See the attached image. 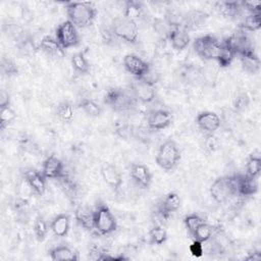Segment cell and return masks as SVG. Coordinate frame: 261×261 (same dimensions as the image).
Returning <instances> with one entry per match:
<instances>
[{
    "instance_id": "obj_1",
    "label": "cell",
    "mask_w": 261,
    "mask_h": 261,
    "mask_svg": "<svg viewBox=\"0 0 261 261\" xmlns=\"http://www.w3.org/2000/svg\"><path fill=\"white\" fill-rule=\"evenodd\" d=\"M65 8L68 20L71 21L76 29L90 27L98 13L97 8L92 2L69 1L65 3Z\"/></svg>"
},
{
    "instance_id": "obj_2",
    "label": "cell",
    "mask_w": 261,
    "mask_h": 261,
    "mask_svg": "<svg viewBox=\"0 0 261 261\" xmlns=\"http://www.w3.org/2000/svg\"><path fill=\"white\" fill-rule=\"evenodd\" d=\"M103 102L112 111L117 113L129 112L138 103L129 90H124L121 88L108 89L104 95Z\"/></svg>"
},
{
    "instance_id": "obj_3",
    "label": "cell",
    "mask_w": 261,
    "mask_h": 261,
    "mask_svg": "<svg viewBox=\"0 0 261 261\" xmlns=\"http://www.w3.org/2000/svg\"><path fill=\"white\" fill-rule=\"evenodd\" d=\"M210 196L218 203H224L229 200L232 196L237 195V174L234 175H223L217 177L209 189Z\"/></svg>"
},
{
    "instance_id": "obj_4",
    "label": "cell",
    "mask_w": 261,
    "mask_h": 261,
    "mask_svg": "<svg viewBox=\"0 0 261 261\" xmlns=\"http://www.w3.org/2000/svg\"><path fill=\"white\" fill-rule=\"evenodd\" d=\"M180 158V150L177 144L175 141L168 139L159 146L155 160L161 169L169 171L178 164Z\"/></svg>"
},
{
    "instance_id": "obj_5",
    "label": "cell",
    "mask_w": 261,
    "mask_h": 261,
    "mask_svg": "<svg viewBox=\"0 0 261 261\" xmlns=\"http://www.w3.org/2000/svg\"><path fill=\"white\" fill-rule=\"evenodd\" d=\"M110 34L128 44H136L139 38L138 23L123 16H116L111 20Z\"/></svg>"
},
{
    "instance_id": "obj_6",
    "label": "cell",
    "mask_w": 261,
    "mask_h": 261,
    "mask_svg": "<svg viewBox=\"0 0 261 261\" xmlns=\"http://www.w3.org/2000/svg\"><path fill=\"white\" fill-rule=\"evenodd\" d=\"M94 229L101 236H108L117 229V221L105 203H98L94 209Z\"/></svg>"
},
{
    "instance_id": "obj_7",
    "label": "cell",
    "mask_w": 261,
    "mask_h": 261,
    "mask_svg": "<svg viewBox=\"0 0 261 261\" xmlns=\"http://www.w3.org/2000/svg\"><path fill=\"white\" fill-rule=\"evenodd\" d=\"M193 48L200 58L204 60H216L220 49V41L212 35H205L195 39Z\"/></svg>"
},
{
    "instance_id": "obj_8",
    "label": "cell",
    "mask_w": 261,
    "mask_h": 261,
    "mask_svg": "<svg viewBox=\"0 0 261 261\" xmlns=\"http://www.w3.org/2000/svg\"><path fill=\"white\" fill-rule=\"evenodd\" d=\"M55 39L65 50L76 47L80 44V35L76 27L68 19L61 22L55 30Z\"/></svg>"
},
{
    "instance_id": "obj_9",
    "label": "cell",
    "mask_w": 261,
    "mask_h": 261,
    "mask_svg": "<svg viewBox=\"0 0 261 261\" xmlns=\"http://www.w3.org/2000/svg\"><path fill=\"white\" fill-rule=\"evenodd\" d=\"M180 204L181 200L179 196L174 192H170L166 194L156 206L155 216L162 221L163 225V223L170 218V215L179 209Z\"/></svg>"
},
{
    "instance_id": "obj_10",
    "label": "cell",
    "mask_w": 261,
    "mask_h": 261,
    "mask_svg": "<svg viewBox=\"0 0 261 261\" xmlns=\"http://www.w3.org/2000/svg\"><path fill=\"white\" fill-rule=\"evenodd\" d=\"M129 92L138 102L144 104L153 102L156 97L155 85L143 79H135L129 86Z\"/></svg>"
},
{
    "instance_id": "obj_11",
    "label": "cell",
    "mask_w": 261,
    "mask_h": 261,
    "mask_svg": "<svg viewBox=\"0 0 261 261\" xmlns=\"http://www.w3.org/2000/svg\"><path fill=\"white\" fill-rule=\"evenodd\" d=\"M122 62L125 70L135 79H143L151 70V65L136 54H126Z\"/></svg>"
},
{
    "instance_id": "obj_12",
    "label": "cell",
    "mask_w": 261,
    "mask_h": 261,
    "mask_svg": "<svg viewBox=\"0 0 261 261\" xmlns=\"http://www.w3.org/2000/svg\"><path fill=\"white\" fill-rule=\"evenodd\" d=\"M173 121V115L166 109H155L147 115V126L152 130H161L168 127Z\"/></svg>"
},
{
    "instance_id": "obj_13",
    "label": "cell",
    "mask_w": 261,
    "mask_h": 261,
    "mask_svg": "<svg viewBox=\"0 0 261 261\" xmlns=\"http://www.w3.org/2000/svg\"><path fill=\"white\" fill-rule=\"evenodd\" d=\"M100 173L104 182L113 191L118 192L123 184L122 176L117 167L110 162L102 163L100 167Z\"/></svg>"
},
{
    "instance_id": "obj_14",
    "label": "cell",
    "mask_w": 261,
    "mask_h": 261,
    "mask_svg": "<svg viewBox=\"0 0 261 261\" xmlns=\"http://www.w3.org/2000/svg\"><path fill=\"white\" fill-rule=\"evenodd\" d=\"M196 123L198 128L205 135L214 134L221 124V120L215 112L202 111L196 117Z\"/></svg>"
},
{
    "instance_id": "obj_15",
    "label": "cell",
    "mask_w": 261,
    "mask_h": 261,
    "mask_svg": "<svg viewBox=\"0 0 261 261\" xmlns=\"http://www.w3.org/2000/svg\"><path fill=\"white\" fill-rule=\"evenodd\" d=\"M23 178L29 188L37 195L43 196L47 189V178L42 171L35 168H27L23 171Z\"/></svg>"
},
{
    "instance_id": "obj_16",
    "label": "cell",
    "mask_w": 261,
    "mask_h": 261,
    "mask_svg": "<svg viewBox=\"0 0 261 261\" xmlns=\"http://www.w3.org/2000/svg\"><path fill=\"white\" fill-rule=\"evenodd\" d=\"M42 173L46 178L59 179L66 172L62 161L55 155H50L43 162Z\"/></svg>"
},
{
    "instance_id": "obj_17",
    "label": "cell",
    "mask_w": 261,
    "mask_h": 261,
    "mask_svg": "<svg viewBox=\"0 0 261 261\" xmlns=\"http://www.w3.org/2000/svg\"><path fill=\"white\" fill-rule=\"evenodd\" d=\"M132 180L141 189H148L152 182V173L149 167L142 163H134L129 169Z\"/></svg>"
},
{
    "instance_id": "obj_18",
    "label": "cell",
    "mask_w": 261,
    "mask_h": 261,
    "mask_svg": "<svg viewBox=\"0 0 261 261\" xmlns=\"http://www.w3.org/2000/svg\"><path fill=\"white\" fill-rule=\"evenodd\" d=\"M208 18V14L202 10L193 9L184 14V21L181 29L186 32L197 31L203 28Z\"/></svg>"
},
{
    "instance_id": "obj_19",
    "label": "cell",
    "mask_w": 261,
    "mask_h": 261,
    "mask_svg": "<svg viewBox=\"0 0 261 261\" xmlns=\"http://www.w3.org/2000/svg\"><path fill=\"white\" fill-rule=\"evenodd\" d=\"M258 180L248 174H237V195L251 197L258 192Z\"/></svg>"
},
{
    "instance_id": "obj_20",
    "label": "cell",
    "mask_w": 261,
    "mask_h": 261,
    "mask_svg": "<svg viewBox=\"0 0 261 261\" xmlns=\"http://www.w3.org/2000/svg\"><path fill=\"white\" fill-rule=\"evenodd\" d=\"M226 39L228 40V42L233 47L237 54H241V53L246 52V51L254 50L251 39L246 34V32H244L242 30H238L237 32H234L231 36H229Z\"/></svg>"
},
{
    "instance_id": "obj_21",
    "label": "cell",
    "mask_w": 261,
    "mask_h": 261,
    "mask_svg": "<svg viewBox=\"0 0 261 261\" xmlns=\"http://www.w3.org/2000/svg\"><path fill=\"white\" fill-rule=\"evenodd\" d=\"M40 49L50 58L61 59L64 56V49L60 46L55 38L49 35L44 36Z\"/></svg>"
},
{
    "instance_id": "obj_22",
    "label": "cell",
    "mask_w": 261,
    "mask_h": 261,
    "mask_svg": "<svg viewBox=\"0 0 261 261\" xmlns=\"http://www.w3.org/2000/svg\"><path fill=\"white\" fill-rule=\"evenodd\" d=\"M215 10L226 18H236L242 13L241 1H218L214 4Z\"/></svg>"
},
{
    "instance_id": "obj_23",
    "label": "cell",
    "mask_w": 261,
    "mask_h": 261,
    "mask_svg": "<svg viewBox=\"0 0 261 261\" xmlns=\"http://www.w3.org/2000/svg\"><path fill=\"white\" fill-rule=\"evenodd\" d=\"M239 56H240L241 66L244 71H246L249 74H256L259 72L260 59L254 50L243 52L239 54Z\"/></svg>"
},
{
    "instance_id": "obj_24",
    "label": "cell",
    "mask_w": 261,
    "mask_h": 261,
    "mask_svg": "<svg viewBox=\"0 0 261 261\" xmlns=\"http://www.w3.org/2000/svg\"><path fill=\"white\" fill-rule=\"evenodd\" d=\"M74 218L80 226L92 231L94 230V210L86 205H81L74 210Z\"/></svg>"
},
{
    "instance_id": "obj_25",
    "label": "cell",
    "mask_w": 261,
    "mask_h": 261,
    "mask_svg": "<svg viewBox=\"0 0 261 261\" xmlns=\"http://www.w3.org/2000/svg\"><path fill=\"white\" fill-rule=\"evenodd\" d=\"M50 229L54 233V236H56L58 238L66 237L70 229L69 215L65 214V213L56 215L50 223Z\"/></svg>"
},
{
    "instance_id": "obj_26",
    "label": "cell",
    "mask_w": 261,
    "mask_h": 261,
    "mask_svg": "<svg viewBox=\"0 0 261 261\" xmlns=\"http://www.w3.org/2000/svg\"><path fill=\"white\" fill-rule=\"evenodd\" d=\"M49 256L53 261H77L80 259L79 253L66 245H60L52 248L49 251Z\"/></svg>"
},
{
    "instance_id": "obj_27",
    "label": "cell",
    "mask_w": 261,
    "mask_h": 261,
    "mask_svg": "<svg viewBox=\"0 0 261 261\" xmlns=\"http://www.w3.org/2000/svg\"><path fill=\"white\" fill-rule=\"evenodd\" d=\"M167 39L169 40L171 47L176 50V51H182L185 50L191 41V38L188 34V32H186L182 29H172L171 32L169 33Z\"/></svg>"
},
{
    "instance_id": "obj_28",
    "label": "cell",
    "mask_w": 261,
    "mask_h": 261,
    "mask_svg": "<svg viewBox=\"0 0 261 261\" xmlns=\"http://www.w3.org/2000/svg\"><path fill=\"white\" fill-rule=\"evenodd\" d=\"M236 55V50L233 49L231 44L228 42L227 39H224L222 42H220V49L216 61L218 62L220 67H228L232 63Z\"/></svg>"
},
{
    "instance_id": "obj_29",
    "label": "cell",
    "mask_w": 261,
    "mask_h": 261,
    "mask_svg": "<svg viewBox=\"0 0 261 261\" xmlns=\"http://www.w3.org/2000/svg\"><path fill=\"white\" fill-rule=\"evenodd\" d=\"M143 15H144V7L141 2L135 1V0H127L124 2L123 17H125L128 20L137 22L138 20L142 19Z\"/></svg>"
},
{
    "instance_id": "obj_30",
    "label": "cell",
    "mask_w": 261,
    "mask_h": 261,
    "mask_svg": "<svg viewBox=\"0 0 261 261\" xmlns=\"http://www.w3.org/2000/svg\"><path fill=\"white\" fill-rule=\"evenodd\" d=\"M79 108L89 117H99L102 114V107L91 98H82L79 102Z\"/></svg>"
},
{
    "instance_id": "obj_31",
    "label": "cell",
    "mask_w": 261,
    "mask_h": 261,
    "mask_svg": "<svg viewBox=\"0 0 261 261\" xmlns=\"http://www.w3.org/2000/svg\"><path fill=\"white\" fill-rule=\"evenodd\" d=\"M181 77L191 85H197L203 82L204 73L199 67L194 65H186L181 70Z\"/></svg>"
},
{
    "instance_id": "obj_32",
    "label": "cell",
    "mask_w": 261,
    "mask_h": 261,
    "mask_svg": "<svg viewBox=\"0 0 261 261\" xmlns=\"http://www.w3.org/2000/svg\"><path fill=\"white\" fill-rule=\"evenodd\" d=\"M261 28V14H248L239 23V30L244 32H256Z\"/></svg>"
},
{
    "instance_id": "obj_33",
    "label": "cell",
    "mask_w": 261,
    "mask_h": 261,
    "mask_svg": "<svg viewBox=\"0 0 261 261\" xmlns=\"http://www.w3.org/2000/svg\"><path fill=\"white\" fill-rule=\"evenodd\" d=\"M71 66L79 74H87L91 70V65L83 52L74 53L71 56Z\"/></svg>"
},
{
    "instance_id": "obj_34",
    "label": "cell",
    "mask_w": 261,
    "mask_h": 261,
    "mask_svg": "<svg viewBox=\"0 0 261 261\" xmlns=\"http://www.w3.org/2000/svg\"><path fill=\"white\" fill-rule=\"evenodd\" d=\"M55 115L59 120L63 122H70L74 117L73 106L69 102L63 101L57 105L55 109Z\"/></svg>"
},
{
    "instance_id": "obj_35",
    "label": "cell",
    "mask_w": 261,
    "mask_h": 261,
    "mask_svg": "<svg viewBox=\"0 0 261 261\" xmlns=\"http://www.w3.org/2000/svg\"><path fill=\"white\" fill-rule=\"evenodd\" d=\"M149 238H150V243L152 245L161 246L167 241L168 234L164 226L155 224L149 231Z\"/></svg>"
},
{
    "instance_id": "obj_36",
    "label": "cell",
    "mask_w": 261,
    "mask_h": 261,
    "mask_svg": "<svg viewBox=\"0 0 261 261\" xmlns=\"http://www.w3.org/2000/svg\"><path fill=\"white\" fill-rule=\"evenodd\" d=\"M261 172V157L256 154H251L246 163V174L258 178Z\"/></svg>"
},
{
    "instance_id": "obj_37",
    "label": "cell",
    "mask_w": 261,
    "mask_h": 261,
    "mask_svg": "<svg viewBox=\"0 0 261 261\" xmlns=\"http://www.w3.org/2000/svg\"><path fill=\"white\" fill-rule=\"evenodd\" d=\"M213 230H214L213 226L205 221L198 226V228L193 233L192 238L195 241H198L201 243H206L211 239V237L213 234Z\"/></svg>"
},
{
    "instance_id": "obj_38",
    "label": "cell",
    "mask_w": 261,
    "mask_h": 261,
    "mask_svg": "<svg viewBox=\"0 0 261 261\" xmlns=\"http://www.w3.org/2000/svg\"><path fill=\"white\" fill-rule=\"evenodd\" d=\"M33 230L35 233V238L38 242L42 243L46 240L48 232H49V226H48L46 220L42 216H38L35 219Z\"/></svg>"
},
{
    "instance_id": "obj_39",
    "label": "cell",
    "mask_w": 261,
    "mask_h": 261,
    "mask_svg": "<svg viewBox=\"0 0 261 261\" xmlns=\"http://www.w3.org/2000/svg\"><path fill=\"white\" fill-rule=\"evenodd\" d=\"M16 117H17L16 112L10 106L1 108V111H0V128H1V130H4L10 123H12L16 119Z\"/></svg>"
},
{
    "instance_id": "obj_40",
    "label": "cell",
    "mask_w": 261,
    "mask_h": 261,
    "mask_svg": "<svg viewBox=\"0 0 261 261\" xmlns=\"http://www.w3.org/2000/svg\"><path fill=\"white\" fill-rule=\"evenodd\" d=\"M60 184V187L62 188L63 192L67 195L68 198H74L76 196V186L74 181L68 176L67 173H65L62 177L57 179Z\"/></svg>"
},
{
    "instance_id": "obj_41",
    "label": "cell",
    "mask_w": 261,
    "mask_h": 261,
    "mask_svg": "<svg viewBox=\"0 0 261 261\" xmlns=\"http://www.w3.org/2000/svg\"><path fill=\"white\" fill-rule=\"evenodd\" d=\"M203 222H205V220L200 215H198L196 213L189 214L184 218V224L191 237L193 236L195 230L198 228V226L200 224H202Z\"/></svg>"
},
{
    "instance_id": "obj_42",
    "label": "cell",
    "mask_w": 261,
    "mask_h": 261,
    "mask_svg": "<svg viewBox=\"0 0 261 261\" xmlns=\"http://www.w3.org/2000/svg\"><path fill=\"white\" fill-rule=\"evenodd\" d=\"M250 105V97L245 92H240L237 94L232 101V108L236 112H243L245 111Z\"/></svg>"
},
{
    "instance_id": "obj_43",
    "label": "cell",
    "mask_w": 261,
    "mask_h": 261,
    "mask_svg": "<svg viewBox=\"0 0 261 261\" xmlns=\"http://www.w3.org/2000/svg\"><path fill=\"white\" fill-rule=\"evenodd\" d=\"M1 70L7 76L16 75L19 71L17 64L8 57H2L1 59Z\"/></svg>"
},
{
    "instance_id": "obj_44",
    "label": "cell",
    "mask_w": 261,
    "mask_h": 261,
    "mask_svg": "<svg viewBox=\"0 0 261 261\" xmlns=\"http://www.w3.org/2000/svg\"><path fill=\"white\" fill-rule=\"evenodd\" d=\"M154 30L157 32L158 35L167 38L169 33L171 32L172 28H170L168 25V23L164 20V19H160V18H156L154 20Z\"/></svg>"
},
{
    "instance_id": "obj_45",
    "label": "cell",
    "mask_w": 261,
    "mask_h": 261,
    "mask_svg": "<svg viewBox=\"0 0 261 261\" xmlns=\"http://www.w3.org/2000/svg\"><path fill=\"white\" fill-rule=\"evenodd\" d=\"M219 146H220L219 140L217 139V137L214 136V134L206 135V139L204 141V147L208 153H214L215 151L218 150Z\"/></svg>"
},
{
    "instance_id": "obj_46",
    "label": "cell",
    "mask_w": 261,
    "mask_h": 261,
    "mask_svg": "<svg viewBox=\"0 0 261 261\" xmlns=\"http://www.w3.org/2000/svg\"><path fill=\"white\" fill-rule=\"evenodd\" d=\"M242 8L247 10L249 14H261L260 1H241Z\"/></svg>"
},
{
    "instance_id": "obj_47",
    "label": "cell",
    "mask_w": 261,
    "mask_h": 261,
    "mask_svg": "<svg viewBox=\"0 0 261 261\" xmlns=\"http://www.w3.org/2000/svg\"><path fill=\"white\" fill-rule=\"evenodd\" d=\"M116 133L119 137L123 139H127L129 137H134V127L128 124H122L116 128Z\"/></svg>"
},
{
    "instance_id": "obj_48",
    "label": "cell",
    "mask_w": 261,
    "mask_h": 261,
    "mask_svg": "<svg viewBox=\"0 0 261 261\" xmlns=\"http://www.w3.org/2000/svg\"><path fill=\"white\" fill-rule=\"evenodd\" d=\"M202 244H203V243L194 240L193 244H192L191 247H190V251H191V253H192L194 256L200 257V256L203 255V245H202Z\"/></svg>"
},
{
    "instance_id": "obj_49",
    "label": "cell",
    "mask_w": 261,
    "mask_h": 261,
    "mask_svg": "<svg viewBox=\"0 0 261 261\" xmlns=\"http://www.w3.org/2000/svg\"><path fill=\"white\" fill-rule=\"evenodd\" d=\"M7 106H10V95L6 90L1 89V91H0V108H4Z\"/></svg>"
},
{
    "instance_id": "obj_50",
    "label": "cell",
    "mask_w": 261,
    "mask_h": 261,
    "mask_svg": "<svg viewBox=\"0 0 261 261\" xmlns=\"http://www.w3.org/2000/svg\"><path fill=\"white\" fill-rule=\"evenodd\" d=\"M261 259V254L259 251H253L252 253H249V255L247 257H245V260H248V261H257V260H260Z\"/></svg>"
}]
</instances>
